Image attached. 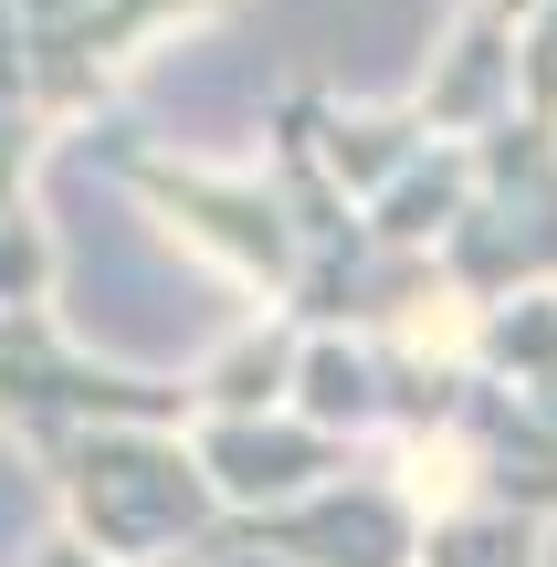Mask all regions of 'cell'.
Segmentation results:
<instances>
[{
    "instance_id": "15",
    "label": "cell",
    "mask_w": 557,
    "mask_h": 567,
    "mask_svg": "<svg viewBox=\"0 0 557 567\" xmlns=\"http://www.w3.org/2000/svg\"><path fill=\"white\" fill-rule=\"evenodd\" d=\"M421 567H547V515L442 505V515H421Z\"/></svg>"
},
{
    "instance_id": "19",
    "label": "cell",
    "mask_w": 557,
    "mask_h": 567,
    "mask_svg": "<svg viewBox=\"0 0 557 567\" xmlns=\"http://www.w3.org/2000/svg\"><path fill=\"white\" fill-rule=\"evenodd\" d=\"M484 11H495V21H516V32H526V21H537L547 0H484Z\"/></svg>"
},
{
    "instance_id": "10",
    "label": "cell",
    "mask_w": 557,
    "mask_h": 567,
    "mask_svg": "<svg viewBox=\"0 0 557 567\" xmlns=\"http://www.w3.org/2000/svg\"><path fill=\"white\" fill-rule=\"evenodd\" d=\"M295 368H306V326L264 305L189 368V400H200V421H274V410H295Z\"/></svg>"
},
{
    "instance_id": "12",
    "label": "cell",
    "mask_w": 557,
    "mask_h": 567,
    "mask_svg": "<svg viewBox=\"0 0 557 567\" xmlns=\"http://www.w3.org/2000/svg\"><path fill=\"white\" fill-rule=\"evenodd\" d=\"M295 421L337 431V442H390L379 347H369V337H306V368H295Z\"/></svg>"
},
{
    "instance_id": "11",
    "label": "cell",
    "mask_w": 557,
    "mask_h": 567,
    "mask_svg": "<svg viewBox=\"0 0 557 567\" xmlns=\"http://www.w3.org/2000/svg\"><path fill=\"white\" fill-rule=\"evenodd\" d=\"M474 189H484L474 147H432L400 189H379V200H369V243H379V252H421V264H442V243L474 221Z\"/></svg>"
},
{
    "instance_id": "14",
    "label": "cell",
    "mask_w": 557,
    "mask_h": 567,
    "mask_svg": "<svg viewBox=\"0 0 557 567\" xmlns=\"http://www.w3.org/2000/svg\"><path fill=\"white\" fill-rule=\"evenodd\" d=\"M474 368H484V379H505V389H516V400L557 431V284L495 305V316L474 326Z\"/></svg>"
},
{
    "instance_id": "5",
    "label": "cell",
    "mask_w": 557,
    "mask_h": 567,
    "mask_svg": "<svg viewBox=\"0 0 557 567\" xmlns=\"http://www.w3.org/2000/svg\"><path fill=\"white\" fill-rule=\"evenodd\" d=\"M210 557H274V567H421V505L390 463L306 494L274 515H221Z\"/></svg>"
},
{
    "instance_id": "17",
    "label": "cell",
    "mask_w": 557,
    "mask_h": 567,
    "mask_svg": "<svg viewBox=\"0 0 557 567\" xmlns=\"http://www.w3.org/2000/svg\"><path fill=\"white\" fill-rule=\"evenodd\" d=\"M42 147H53V116H42V105H0V210H21V200H32Z\"/></svg>"
},
{
    "instance_id": "2",
    "label": "cell",
    "mask_w": 557,
    "mask_h": 567,
    "mask_svg": "<svg viewBox=\"0 0 557 567\" xmlns=\"http://www.w3.org/2000/svg\"><path fill=\"white\" fill-rule=\"evenodd\" d=\"M21 452L42 463L63 526L116 567L210 557V536H221V494H210L189 431H32Z\"/></svg>"
},
{
    "instance_id": "3",
    "label": "cell",
    "mask_w": 557,
    "mask_h": 567,
    "mask_svg": "<svg viewBox=\"0 0 557 567\" xmlns=\"http://www.w3.org/2000/svg\"><path fill=\"white\" fill-rule=\"evenodd\" d=\"M200 400L189 379H147V368H105L84 347H63L53 305L42 316H0V431H189Z\"/></svg>"
},
{
    "instance_id": "8",
    "label": "cell",
    "mask_w": 557,
    "mask_h": 567,
    "mask_svg": "<svg viewBox=\"0 0 557 567\" xmlns=\"http://www.w3.org/2000/svg\"><path fill=\"white\" fill-rule=\"evenodd\" d=\"M327 84H285L274 95V116H264V179H274V200H285V221L306 231V264L316 252H358L369 243V210L337 189V168H327Z\"/></svg>"
},
{
    "instance_id": "1",
    "label": "cell",
    "mask_w": 557,
    "mask_h": 567,
    "mask_svg": "<svg viewBox=\"0 0 557 567\" xmlns=\"http://www.w3.org/2000/svg\"><path fill=\"white\" fill-rule=\"evenodd\" d=\"M474 221L442 243V284H453L463 316H495V305L557 284V0L526 21L516 42V116L474 137Z\"/></svg>"
},
{
    "instance_id": "20",
    "label": "cell",
    "mask_w": 557,
    "mask_h": 567,
    "mask_svg": "<svg viewBox=\"0 0 557 567\" xmlns=\"http://www.w3.org/2000/svg\"><path fill=\"white\" fill-rule=\"evenodd\" d=\"M147 567H210V557H147Z\"/></svg>"
},
{
    "instance_id": "18",
    "label": "cell",
    "mask_w": 557,
    "mask_h": 567,
    "mask_svg": "<svg viewBox=\"0 0 557 567\" xmlns=\"http://www.w3.org/2000/svg\"><path fill=\"white\" fill-rule=\"evenodd\" d=\"M32 567H116V557H95V547H84L74 526H53V536H42V547H32Z\"/></svg>"
},
{
    "instance_id": "4",
    "label": "cell",
    "mask_w": 557,
    "mask_h": 567,
    "mask_svg": "<svg viewBox=\"0 0 557 567\" xmlns=\"http://www.w3.org/2000/svg\"><path fill=\"white\" fill-rule=\"evenodd\" d=\"M105 158H116V179L137 189L179 243H200L210 264L243 274L252 295L295 305V284H306V231L285 221L264 168H189V158H158V147H105Z\"/></svg>"
},
{
    "instance_id": "9",
    "label": "cell",
    "mask_w": 557,
    "mask_h": 567,
    "mask_svg": "<svg viewBox=\"0 0 557 567\" xmlns=\"http://www.w3.org/2000/svg\"><path fill=\"white\" fill-rule=\"evenodd\" d=\"M516 21H495L484 0H463V21H453V42H442V63L421 74V95H411V116L432 126L442 147H474L484 126H505L516 116Z\"/></svg>"
},
{
    "instance_id": "6",
    "label": "cell",
    "mask_w": 557,
    "mask_h": 567,
    "mask_svg": "<svg viewBox=\"0 0 557 567\" xmlns=\"http://www.w3.org/2000/svg\"><path fill=\"white\" fill-rule=\"evenodd\" d=\"M11 11H21V32H32V105L53 126H74V116H95V105L116 95V74L158 32L221 11V0H11Z\"/></svg>"
},
{
    "instance_id": "7",
    "label": "cell",
    "mask_w": 557,
    "mask_h": 567,
    "mask_svg": "<svg viewBox=\"0 0 557 567\" xmlns=\"http://www.w3.org/2000/svg\"><path fill=\"white\" fill-rule=\"evenodd\" d=\"M189 452H200L221 515H274V505H306V494L369 473V452H358V442L295 421V410H274V421H189Z\"/></svg>"
},
{
    "instance_id": "16",
    "label": "cell",
    "mask_w": 557,
    "mask_h": 567,
    "mask_svg": "<svg viewBox=\"0 0 557 567\" xmlns=\"http://www.w3.org/2000/svg\"><path fill=\"white\" fill-rule=\"evenodd\" d=\"M53 231H42V210H0V316H42L53 305Z\"/></svg>"
},
{
    "instance_id": "13",
    "label": "cell",
    "mask_w": 557,
    "mask_h": 567,
    "mask_svg": "<svg viewBox=\"0 0 557 567\" xmlns=\"http://www.w3.org/2000/svg\"><path fill=\"white\" fill-rule=\"evenodd\" d=\"M432 147L442 137L411 116V105H327V168H337V189H348L358 210H369L379 189H400Z\"/></svg>"
}]
</instances>
